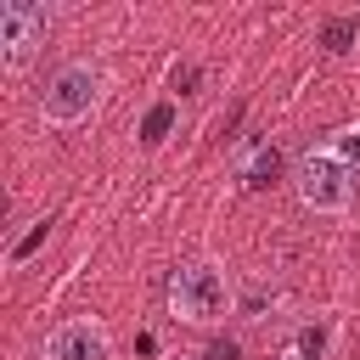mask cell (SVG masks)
I'll return each instance as SVG.
<instances>
[{
    "mask_svg": "<svg viewBox=\"0 0 360 360\" xmlns=\"http://www.w3.org/2000/svg\"><path fill=\"white\" fill-rule=\"evenodd\" d=\"M276 169H281V152H276V146H253V152L242 158V180H248V186H270Z\"/></svg>",
    "mask_w": 360,
    "mask_h": 360,
    "instance_id": "obj_6",
    "label": "cell"
},
{
    "mask_svg": "<svg viewBox=\"0 0 360 360\" xmlns=\"http://www.w3.org/2000/svg\"><path fill=\"white\" fill-rule=\"evenodd\" d=\"M169 304H174V315L180 321H219L225 315V304H231V287H225V276L214 270V264H180L174 276H169Z\"/></svg>",
    "mask_w": 360,
    "mask_h": 360,
    "instance_id": "obj_3",
    "label": "cell"
},
{
    "mask_svg": "<svg viewBox=\"0 0 360 360\" xmlns=\"http://www.w3.org/2000/svg\"><path fill=\"white\" fill-rule=\"evenodd\" d=\"M45 231H51V219H39V225H34V231H28V236H22V242H17V248H11V259H17V264H22V259H28V253H34V248H39V242H45Z\"/></svg>",
    "mask_w": 360,
    "mask_h": 360,
    "instance_id": "obj_11",
    "label": "cell"
},
{
    "mask_svg": "<svg viewBox=\"0 0 360 360\" xmlns=\"http://www.w3.org/2000/svg\"><path fill=\"white\" fill-rule=\"evenodd\" d=\"M45 34H51V11L45 6H34V0H6L0 6V62L11 73L39 56Z\"/></svg>",
    "mask_w": 360,
    "mask_h": 360,
    "instance_id": "obj_4",
    "label": "cell"
},
{
    "mask_svg": "<svg viewBox=\"0 0 360 360\" xmlns=\"http://www.w3.org/2000/svg\"><path fill=\"white\" fill-rule=\"evenodd\" d=\"M292 186H298L304 208H315V214H343L354 202V180L338 152H304L292 163Z\"/></svg>",
    "mask_w": 360,
    "mask_h": 360,
    "instance_id": "obj_2",
    "label": "cell"
},
{
    "mask_svg": "<svg viewBox=\"0 0 360 360\" xmlns=\"http://www.w3.org/2000/svg\"><path fill=\"white\" fill-rule=\"evenodd\" d=\"M169 124H174V101H158V107L146 112V124H141V141H146V146H158V141L169 135Z\"/></svg>",
    "mask_w": 360,
    "mask_h": 360,
    "instance_id": "obj_8",
    "label": "cell"
},
{
    "mask_svg": "<svg viewBox=\"0 0 360 360\" xmlns=\"http://www.w3.org/2000/svg\"><path fill=\"white\" fill-rule=\"evenodd\" d=\"M264 304H276V292H264L259 281H248V287H242V315H248V321H259V315H264Z\"/></svg>",
    "mask_w": 360,
    "mask_h": 360,
    "instance_id": "obj_9",
    "label": "cell"
},
{
    "mask_svg": "<svg viewBox=\"0 0 360 360\" xmlns=\"http://www.w3.org/2000/svg\"><path fill=\"white\" fill-rule=\"evenodd\" d=\"M332 152H338V158H343V163H360V129H343V135H338V146H332Z\"/></svg>",
    "mask_w": 360,
    "mask_h": 360,
    "instance_id": "obj_12",
    "label": "cell"
},
{
    "mask_svg": "<svg viewBox=\"0 0 360 360\" xmlns=\"http://www.w3.org/2000/svg\"><path fill=\"white\" fill-rule=\"evenodd\" d=\"M101 68L96 62H62L56 73H51V84H45V96H39V112H45V124H56V129H73V124H84L90 112H96V101H101Z\"/></svg>",
    "mask_w": 360,
    "mask_h": 360,
    "instance_id": "obj_1",
    "label": "cell"
},
{
    "mask_svg": "<svg viewBox=\"0 0 360 360\" xmlns=\"http://www.w3.org/2000/svg\"><path fill=\"white\" fill-rule=\"evenodd\" d=\"M39 360H112V338L101 321H62L45 338Z\"/></svg>",
    "mask_w": 360,
    "mask_h": 360,
    "instance_id": "obj_5",
    "label": "cell"
},
{
    "mask_svg": "<svg viewBox=\"0 0 360 360\" xmlns=\"http://www.w3.org/2000/svg\"><path fill=\"white\" fill-rule=\"evenodd\" d=\"M354 34H360V17H326V22H321V45H326V51H349Z\"/></svg>",
    "mask_w": 360,
    "mask_h": 360,
    "instance_id": "obj_7",
    "label": "cell"
},
{
    "mask_svg": "<svg viewBox=\"0 0 360 360\" xmlns=\"http://www.w3.org/2000/svg\"><path fill=\"white\" fill-rule=\"evenodd\" d=\"M197 360H242V343H236V338H214Z\"/></svg>",
    "mask_w": 360,
    "mask_h": 360,
    "instance_id": "obj_10",
    "label": "cell"
}]
</instances>
